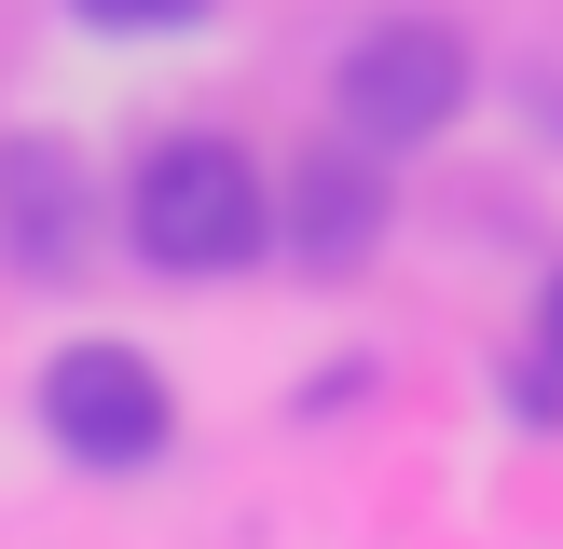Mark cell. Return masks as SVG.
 Returning a JSON list of instances; mask_svg holds the SVG:
<instances>
[{"mask_svg": "<svg viewBox=\"0 0 563 549\" xmlns=\"http://www.w3.org/2000/svg\"><path fill=\"white\" fill-rule=\"evenodd\" d=\"M124 234H137V261L152 274H247L275 247V179L234 152V137H152L137 152V179H124Z\"/></svg>", "mask_w": 563, "mask_h": 549, "instance_id": "6da1fadb", "label": "cell"}, {"mask_svg": "<svg viewBox=\"0 0 563 549\" xmlns=\"http://www.w3.org/2000/svg\"><path fill=\"white\" fill-rule=\"evenodd\" d=\"M454 110H467V42H454L440 14L372 27V42L330 69V124H344V137H372L385 165H399V152H427V137H454Z\"/></svg>", "mask_w": 563, "mask_h": 549, "instance_id": "7a4b0ae2", "label": "cell"}, {"mask_svg": "<svg viewBox=\"0 0 563 549\" xmlns=\"http://www.w3.org/2000/svg\"><path fill=\"white\" fill-rule=\"evenodd\" d=\"M42 426L69 467H97V481H137V467L179 439V399H165V371L137 344H69L42 371Z\"/></svg>", "mask_w": 563, "mask_h": 549, "instance_id": "3957f363", "label": "cell"}, {"mask_svg": "<svg viewBox=\"0 0 563 549\" xmlns=\"http://www.w3.org/2000/svg\"><path fill=\"white\" fill-rule=\"evenodd\" d=\"M275 220H289V261H302V274H357V261L385 247V152H372V137H330V152H302Z\"/></svg>", "mask_w": 563, "mask_h": 549, "instance_id": "277c9868", "label": "cell"}, {"mask_svg": "<svg viewBox=\"0 0 563 549\" xmlns=\"http://www.w3.org/2000/svg\"><path fill=\"white\" fill-rule=\"evenodd\" d=\"M0 261L14 274H69L82 261V152L55 124L0 137Z\"/></svg>", "mask_w": 563, "mask_h": 549, "instance_id": "5b68a950", "label": "cell"}, {"mask_svg": "<svg viewBox=\"0 0 563 549\" xmlns=\"http://www.w3.org/2000/svg\"><path fill=\"white\" fill-rule=\"evenodd\" d=\"M522 412H563V274L537 289V344H522Z\"/></svg>", "mask_w": 563, "mask_h": 549, "instance_id": "8992f818", "label": "cell"}, {"mask_svg": "<svg viewBox=\"0 0 563 549\" xmlns=\"http://www.w3.org/2000/svg\"><path fill=\"white\" fill-rule=\"evenodd\" d=\"M82 27H110V42H152V27H192L207 0H69Z\"/></svg>", "mask_w": 563, "mask_h": 549, "instance_id": "52a82bcc", "label": "cell"}]
</instances>
